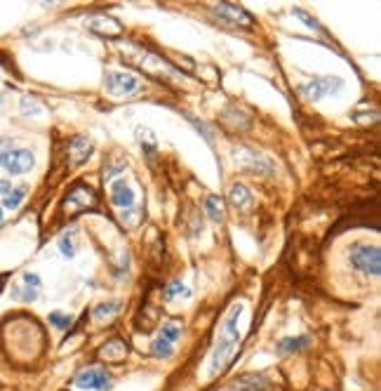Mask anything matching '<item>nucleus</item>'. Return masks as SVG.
Segmentation results:
<instances>
[{
	"instance_id": "nucleus-16",
	"label": "nucleus",
	"mask_w": 381,
	"mask_h": 391,
	"mask_svg": "<svg viewBox=\"0 0 381 391\" xmlns=\"http://www.w3.org/2000/svg\"><path fill=\"white\" fill-rule=\"evenodd\" d=\"M99 356L106 358V361L118 363L127 356V344L122 342V339H111V342H106L104 347L99 349Z\"/></svg>"
},
{
	"instance_id": "nucleus-4",
	"label": "nucleus",
	"mask_w": 381,
	"mask_h": 391,
	"mask_svg": "<svg viewBox=\"0 0 381 391\" xmlns=\"http://www.w3.org/2000/svg\"><path fill=\"white\" fill-rule=\"evenodd\" d=\"M233 163L238 165V168L252 172V175H273L275 172L273 163H271L266 156L247 149V146H238V149L233 151Z\"/></svg>"
},
{
	"instance_id": "nucleus-23",
	"label": "nucleus",
	"mask_w": 381,
	"mask_h": 391,
	"mask_svg": "<svg viewBox=\"0 0 381 391\" xmlns=\"http://www.w3.org/2000/svg\"><path fill=\"white\" fill-rule=\"evenodd\" d=\"M120 311V302H106V304H99L94 309V316L96 318H104V316H113V313Z\"/></svg>"
},
{
	"instance_id": "nucleus-18",
	"label": "nucleus",
	"mask_w": 381,
	"mask_h": 391,
	"mask_svg": "<svg viewBox=\"0 0 381 391\" xmlns=\"http://www.w3.org/2000/svg\"><path fill=\"white\" fill-rule=\"evenodd\" d=\"M205 210H208V217L212 222H224V201L219 196H210L208 203H205Z\"/></svg>"
},
{
	"instance_id": "nucleus-20",
	"label": "nucleus",
	"mask_w": 381,
	"mask_h": 391,
	"mask_svg": "<svg viewBox=\"0 0 381 391\" xmlns=\"http://www.w3.org/2000/svg\"><path fill=\"white\" fill-rule=\"evenodd\" d=\"M59 250L64 257H73L76 255V229H69L66 234L59 239Z\"/></svg>"
},
{
	"instance_id": "nucleus-22",
	"label": "nucleus",
	"mask_w": 381,
	"mask_h": 391,
	"mask_svg": "<svg viewBox=\"0 0 381 391\" xmlns=\"http://www.w3.org/2000/svg\"><path fill=\"white\" fill-rule=\"evenodd\" d=\"M306 344H308V337H296V339L289 337V339H282L278 349H280V351H296V349L306 347Z\"/></svg>"
},
{
	"instance_id": "nucleus-7",
	"label": "nucleus",
	"mask_w": 381,
	"mask_h": 391,
	"mask_svg": "<svg viewBox=\"0 0 381 391\" xmlns=\"http://www.w3.org/2000/svg\"><path fill=\"white\" fill-rule=\"evenodd\" d=\"M212 12H215L219 19L229 22V24H240V27H252V24H254V17H252L245 8H240V5H236V3L212 5Z\"/></svg>"
},
{
	"instance_id": "nucleus-12",
	"label": "nucleus",
	"mask_w": 381,
	"mask_h": 391,
	"mask_svg": "<svg viewBox=\"0 0 381 391\" xmlns=\"http://www.w3.org/2000/svg\"><path fill=\"white\" fill-rule=\"evenodd\" d=\"M87 27L106 38L122 36V24L115 22V19H111V17H92V19H87Z\"/></svg>"
},
{
	"instance_id": "nucleus-26",
	"label": "nucleus",
	"mask_w": 381,
	"mask_h": 391,
	"mask_svg": "<svg viewBox=\"0 0 381 391\" xmlns=\"http://www.w3.org/2000/svg\"><path fill=\"white\" fill-rule=\"evenodd\" d=\"M5 280H8V273H0V290H3V285H5Z\"/></svg>"
},
{
	"instance_id": "nucleus-3",
	"label": "nucleus",
	"mask_w": 381,
	"mask_h": 391,
	"mask_svg": "<svg viewBox=\"0 0 381 391\" xmlns=\"http://www.w3.org/2000/svg\"><path fill=\"white\" fill-rule=\"evenodd\" d=\"M351 264L365 276H379L381 273V250L377 246H353L351 253Z\"/></svg>"
},
{
	"instance_id": "nucleus-17",
	"label": "nucleus",
	"mask_w": 381,
	"mask_h": 391,
	"mask_svg": "<svg viewBox=\"0 0 381 391\" xmlns=\"http://www.w3.org/2000/svg\"><path fill=\"white\" fill-rule=\"evenodd\" d=\"M236 391H268V380L264 375H243L236 384Z\"/></svg>"
},
{
	"instance_id": "nucleus-8",
	"label": "nucleus",
	"mask_w": 381,
	"mask_h": 391,
	"mask_svg": "<svg viewBox=\"0 0 381 391\" xmlns=\"http://www.w3.org/2000/svg\"><path fill=\"white\" fill-rule=\"evenodd\" d=\"M341 85H344V83H341L339 78H313L311 83L301 85V94H303L306 99L318 101V99H322V97H327V94L339 92Z\"/></svg>"
},
{
	"instance_id": "nucleus-25",
	"label": "nucleus",
	"mask_w": 381,
	"mask_h": 391,
	"mask_svg": "<svg viewBox=\"0 0 381 391\" xmlns=\"http://www.w3.org/2000/svg\"><path fill=\"white\" fill-rule=\"evenodd\" d=\"M0 194L3 196L10 194V182H5V179H0Z\"/></svg>"
},
{
	"instance_id": "nucleus-19",
	"label": "nucleus",
	"mask_w": 381,
	"mask_h": 391,
	"mask_svg": "<svg viewBox=\"0 0 381 391\" xmlns=\"http://www.w3.org/2000/svg\"><path fill=\"white\" fill-rule=\"evenodd\" d=\"M163 297L167 299V302H172L174 297H191V290L184 283H179V280H172V283L165 287Z\"/></svg>"
},
{
	"instance_id": "nucleus-15",
	"label": "nucleus",
	"mask_w": 381,
	"mask_h": 391,
	"mask_svg": "<svg viewBox=\"0 0 381 391\" xmlns=\"http://www.w3.org/2000/svg\"><path fill=\"white\" fill-rule=\"evenodd\" d=\"M92 151H94V144H92V139H87V137H76L73 142H71V160H73L76 165L85 163V160L92 156Z\"/></svg>"
},
{
	"instance_id": "nucleus-27",
	"label": "nucleus",
	"mask_w": 381,
	"mask_h": 391,
	"mask_svg": "<svg viewBox=\"0 0 381 391\" xmlns=\"http://www.w3.org/2000/svg\"><path fill=\"white\" fill-rule=\"evenodd\" d=\"M0 224H3V208H0Z\"/></svg>"
},
{
	"instance_id": "nucleus-2",
	"label": "nucleus",
	"mask_w": 381,
	"mask_h": 391,
	"mask_svg": "<svg viewBox=\"0 0 381 391\" xmlns=\"http://www.w3.org/2000/svg\"><path fill=\"white\" fill-rule=\"evenodd\" d=\"M0 165L12 175H24V172L34 170L36 158L29 149H17L12 139H3L0 142Z\"/></svg>"
},
{
	"instance_id": "nucleus-21",
	"label": "nucleus",
	"mask_w": 381,
	"mask_h": 391,
	"mask_svg": "<svg viewBox=\"0 0 381 391\" xmlns=\"http://www.w3.org/2000/svg\"><path fill=\"white\" fill-rule=\"evenodd\" d=\"M24 198H27V187H19V189H12L8 196H5V201H3V205H5V210H15V208H19V203L24 201Z\"/></svg>"
},
{
	"instance_id": "nucleus-11",
	"label": "nucleus",
	"mask_w": 381,
	"mask_h": 391,
	"mask_svg": "<svg viewBox=\"0 0 381 391\" xmlns=\"http://www.w3.org/2000/svg\"><path fill=\"white\" fill-rule=\"evenodd\" d=\"M111 201L115 208H122V210H132L134 205V191L130 184L125 182V179H120V182H113L111 184Z\"/></svg>"
},
{
	"instance_id": "nucleus-9",
	"label": "nucleus",
	"mask_w": 381,
	"mask_h": 391,
	"mask_svg": "<svg viewBox=\"0 0 381 391\" xmlns=\"http://www.w3.org/2000/svg\"><path fill=\"white\" fill-rule=\"evenodd\" d=\"M111 384V375L104 368H85L76 375V387L80 389H106Z\"/></svg>"
},
{
	"instance_id": "nucleus-14",
	"label": "nucleus",
	"mask_w": 381,
	"mask_h": 391,
	"mask_svg": "<svg viewBox=\"0 0 381 391\" xmlns=\"http://www.w3.org/2000/svg\"><path fill=\"white\" fill-rule=\"evenodd\" d=\"M38 290H41V278L36 273H24V283L19 290H15V297L24 299V302H34L38 297Z\"/></svg>"
},
{
	"instance_id": "nucleus-6",
	"label": "nucleus",
	"mask_w": 381,
	"mask_h": 391,
	"mask_svg": "<svg viewBox=\"0 0 381 391\" xmlns=\"http://www.w3.org/2000/svg\"><path fill=\"white\" fill-rule=\"evenodd\" d=\"M139 85L141 83L134 73H127V71H108L106 73V87H108V92L115 94V97H127V94L137 92Z\"/></svg>"
},
{
	"instance_id": "nucleus-24",
	"label": "nucleus",
	"mask_w": 381,
	"mask_h": 391,
	"mask_svg": "<svg viewBox=\"0 0 381 391\" xmlns=\"http://www.w3.org/2000/svg\"><path fill=\"white\" fill-rule=\"evenodd\" d=\"M50 323H55V328H66V325L71 323L69 316H64V313H50Z\"/></svg>"
},
{
	"instance_id": "nucleus-5",
	"label": "nucleus",
	"mask_w": 381,
	"mask_h": 391,
	"mask_svg": "<svg viewBox=\"0 0 381 391\" xmlns=\"http://www.w3.org/2000/svg\"><path fill=\"white\" fill-rule=\"evenodd\" d=\"M182 337V325L177 323V320H170V323L163 325V330H160V335L156 337V342H153V356L156 358H170L174 354V342Z\"/></svg>"
},
{
	"instance_id": "nucleus-13",
	"label": "nucleus",
	"mask_w": 381,
	"mask_h": 391,
	"mask_svg": "<svg viewBox=\"0 0 381 391\" xmlns=\"http://www.w3.org/2000/svg\"><path fill=\"white\" fill-rule=\"evenodd\" d=\"M229 201L231 205H233L236 210H250L252 203H254V196H252V191L245 187V184H233L229 191Z\"/></svg>"
},
{
	"instance_id": "nucleus-10",
	"label": "nucleus",
	"mask_w": 381,
	"mask_h": 391,
	"mask_svg": "<svg viewBox=\"0 0 381 391\" xmlns=\"http://www.w3.org/2000/svg\"><path fill=\"white\" fill-rule=\"evenodd\" d=\"M96 198L92 194V189L85 187V184H76L73 189H71V194L66 198V208L71 213H78V210H85L87 205H94Z\"/></svg>"
},
{
	"instance_id": "nucleus-1",
	"label": "nucleus",
	"mask_w": 381,
	"mask_h": 391,
	"mask_svg": "<svg viewBox=\"0 0 381 391\" xmlns=\"http://www.w3.org/2000/svg\"><path fill=\"white\" fill-rule=\"evenodd\" d=\"M245 306L243 304H233L231 306V311L226 313L224 323H222V330H219V337H217V344L215 349H212V363H210V375L215 377L219 373H224L226 368H229L231 358H233L238 344H240V332H238V318H240Z\"/></svg>"
}]
</instances>
